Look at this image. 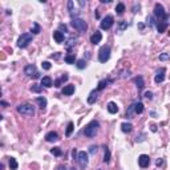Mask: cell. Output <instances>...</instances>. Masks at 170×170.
I'll use <instances>...</instances> for the list:
<instances>
[{"mask_svg":"<svg viewBox=\"0 0 170 170\" xmlns=\"http://www.w3.org/2000/svg\"><path fill=\"white\" fill-rule=\"evenodd\" d=\"M98 126H100L98 121L93 120V121H90L89 124L85 126V129H84V134L87 135V137H89V138H92V137H95V135H96V133H97Z\"/></svg>","mask_w":170,"mask_h":170,"instance_id":"cell-1","label":"cell"},{"mask_svg":"<svg viewBox=\"0 0 170 170\" xmlns=\"http://www.w3.org/2000/svg\"><path fill=\"white\" fill-rule=\"evenodd\" d=\"M71 25H72L75 29H77L78 32H85L88 29L87 21L83 20V19H80V18H73L72 20H71Z\"/></svg>","mask_w":170,"mask_h":170,"instance_id":"cell-2","label":"cell"},{"mask_svg":"<svg viewBox=\"0 0 170 170\" xmlns=\"http://www.w3.org/2000/svg\"><path fill=\"white\" fill-rule=\"evenodd\" d=\"M109 59H110V47L102 45L98 51V60H100V63H107Z\"/></svg>","mask_w":170,"mask_h":170,"instance_id":"cell-3","label":"cell"},{"mask_svg":"<svg viewBox=\"0 0 170 170\" xmlns=\"http://www.w3.org/2000/svg\"><path fill=\"white\" fill-rule=\"evenodd\" d=\"M18 112L20 113L21 116H27V117H29V116L35 114V108L32 107L31 104H23V105H19L18 107Z\"/></svg>","mask_w":170,"mask_h":170,"instance_id":"cell-4","label":"cell"},{"mask_svg":"<svg viewBox=\"0 0 170 170\" xmlns=\"http://www.w3.org/2000/svg\"><path fill=\"white\" fill-rule=\"evenodd\" d=\"M154 15L157 16L158 21L167 20V15H166V12H165L164 6H162V4H159V3H157L156 6H154Z\"/></svg>","mask_w":170,"mask_h":170,"instance_id":"cell-5","label":"cell"},{"mask_svg":"<svg viewBox=\"0 0 170 170\" xmlns=\"http://www.w3.org/2000/svg\"><path fill=\"white\" fill-rule=\"evenodd\" d=\"M31 41H32V33H23L18 39V47L19 48H27Z\"/></svg>","mask_w":170,"mask_h":170,"instance_id":"cell-6","label":"cell"},{"mask_svg":"<svg viewBox=\"0 0 170 170\" xmlns=\"http://www.w3.org/2000/svg\"><path fill=\"white\" fill-rule=\"evenodd\" d=\"M24 73H25L28 77H32V78L40 77V73L37 72V69H36V66L33 65V64H28V65L24 68Z\"/></svg>","mask_w":170,"mask_h":170,"instance_id":"cell-7","label":"cell"},{"mask_svg":"<svg viewBox=\"0 0 170 170\" xmlns=\"http://www.w3.org/2000/svg\"><path fill=\"white\" fill-rule=\"evenodd\" d=\"M113 23H114V19H113V16H112V15H108V16H105V18L102 19V21H101L100 27H101V29H105V31H107V29L112 28Z\"/></svg>","mask_w":170,"mask_h":170,"instance_id":"cell-8","label":"cell"},{"mask_svg":"<svg viewBox=\"0 0 170 170\" xmlns=\"http://www.w3.org/2000/svg\"><path fill=\"white\" fill-rule=\"evenodd\" d=\"M77 162L80 165L81 169H85L88 166V153L85 152H80L77 154Z\"/></svg>","mask_w":170,"mask_h":170,"instance_id":"cell-9","label":"cell"},{"mask_svg":"<svg viewBox=\"0 0 170 170\" xmlns=\"http://www.w3.org/2000/svg\"><path fill=\"white\" fill-rule=\"evenodd\" d=\"M165 73H166V69H165V68H159V69L156 72V76H154V81H156L157 84H161L162 81L165 80Z\"/></svg>","mask_w":170,"mask_h":170,"instance_id":"cell-10","label":"cell"},{"mask_svg":"<svg viewBox=\"0 0 170 170\" xmlns=\"http://www.w3.org/2000/svg\"><path fill=\"white\" fill-rule=\"evenodd\" d=\"M138 165L141 167H147L150 165V158L149 156H146V154H141V156L138 157Z\"/></svg>","mask_w":170,"mask_h":170,"instance_id":"cell-11","label":"cell"},{"mask_svg":"<svg viewBox=\"0 0 170 170\" xmlns=\"http://www.w3.org/2000/svg\"><path fill=\"white\" fill-rule=\"evenodd\" d=\"M101 40H102V35H101L100 31H96L95 33L90 36V43L95 44V45H96V44H98V43H101Z\"/></svg>","mask_w":170,"mask_h":170,"instance_id":"cell-12","label":"cell"},{"mask_svg":"<svg viewBox=\"0 0 170 170\" xmlns=\"http://www.w3.org/2000/svg\"><path fill=\"white\" fill-rule=\"evenodd\" d=\"M59 140V134L56 132H49L45 134V141L47 142H56Z\"/></svg>","mask_w":170,"mask_h":170,"instance_id":"cell-13","label":"cell"},{"mask_svg":"<svg viewBox=\"0 0 170 170\" xmlns=\"http://www.w3.org/2000/svg\"><path fill=\"white\" fill-rule=\"evenodd\" d=\"M167 25H169L167 20H164V21H157V29H158V32H159V33H164V32L166 31Z\"/></svg>","mask_w":170,"mask_h":170,"instance_id":"cell-14","label":"cell"},{"mask_svg":"<svg viewBox=\"0 0 170 170\" xmlns=\"http://www.w3.org/2000/svg\"><path fill=\"white\" fill-rule=\"evenodd\" d=\"M63 95L64 96H71L75 93V85H65V87L63 88Z\"/></svg>","mask_w":170,"mask_h":170,"instance_id":"cell-15","label":"cell"},{"mask_svg":"<svg viewBox=\"0 0 170 170\" xmlns=\"http://www.w3.org/2000/svg\"><path fill=\"white\" fill-rule=\"evenodd\" d=\"M41 87H45V88H51L53 85L52 83V78L49 77V76H45V77L41 78V84H40Z\"/></svg>","mask_w":170,"mask_h":170,"instance_id":"cell-16","label":"cell"},{"mask_svg":"<svg viewBox=\"0 0 170 170\" xmlns=\"http://www.w3.org/2000/svg\"><path fill=\"white\" fill-rule=\"evenodd\" d=\"M53 39H55L56 43L61 44L64 41V33H63V32H60V31H55V32H53Z\"/></svg>","mask_w":170,"mask_h":170,"instance_id":"cell-17","label":"cell"},{"mask_svg":"<svg viewBox=\"0 0 170 170\" xmlns=\"http://www.w3.org/2000/svg\"><path fill=\"white\" fill-rule=\"evenodd\" d=\"M133 81H134L135 84H137V88H138V90H142L145 87V83H144V78L141 77V76H138V77H134L133 78Z\"/></svg>","mask_w":170,"mask_h":170,"instance_id":"cell-18","label":"cell"},{"mask_svg":"<svg viewBox=\"0 0 170 170\" xmlns=\"http://www.w3.org/2000/svg\"><path fill=\"white\" fill-rule=\"evenodd\" d=\"M66 80H68V75H66V73H64V75L61 76L60 78H57V80L53 83V85H55L56 88H60L61 87V83H65Z\"/></svg>","mask_w":170,"mask_h":170,"instance_id":"cell-19","label":"cell"},{"mask_svg":"<svg viewBox=\"0 0 170 170\" xmlns=\"http://www.w3.org/2000/svg\"><path fill=\"white\" fill-rule=\"evenodd\" d=\"M97 92H98L97 89H95V90L90 92L89 97H88V104H95L96 102V100H97Z\"/></svg>","mask_w":170,"mask_h":170,"instance_id":"cell-20","label":"cell"},{"mask_svg":"<svg viewBox=\"0 0 170 170\" xmlns=\"http://www.w3.org/2000/svg\"><path fill=\"white\" fill-rule=\"evenodd\" d=\"M108 112L109 113H112V114H116V113L118 112V107H117V104H114V102H112L110 101L109 104H108Z\"/></svg>","mask_w":170,"mask_h":170,"instance_id":"cell-21","label":"cell"},{"mask_svg":"<svg viewBox=\"0 0 170 170\" xmlns=\"http://www.w3.org/2000/svg\"><path fill=\"white\" fill-rule=\"evenodd\" d=\"M109 83H113V80H107V78H104V80H101L100 83H98V87H97V90H102L104 88H107L108 87V84Z\"/></svg>","mask_w":170,"mask_h":170,"instance_id":"cell-22","label":"cell"},{"mask_svg":"<svg viewBox=\"0 0 170 170\" xmlns=\"http://www.w3.org/2000/svg\"><path fill=\"white\" fill-rule=\"evenodd\" d=\"M133 129V125L130 124V122H122L121 124V130L124 133H130Z\"/></svg>","mask_w":170,"mask_h":170,"instance_id":"cell-23","label":"cell"},{"mask_svg":"<svg viewBox=\"0 0 170 170\" xmlns=\"http://www.w3.org/2000/svg\"><path fill=\"white\" fill-rule=\"evenodd\" d=\"M144 112V104L142 102H135L134 104V113L135 114H141Z\"/></svg>","mask_w":170,"mask_h":170,"instance_id":"cell-24","label":"cell"},{"mask_svg":"<svg viewBox=\"0 0 170 170\" xmlns=\"http://www.w3.org/2000/svg\"><path fill=\"white\" fill-rule=\"evenodd\" d=\"M36 102L39 104V107H40L41 109H45V107H47V98L45 97H36Z\"/></svg>","mask_w":170,"mask_h":170,"instance_id":"cell-25","label":"cell"},{"mask_svg":"<svg viewBox=\"0 0 170 170\" xmlns=\"http://www.w3.org/2000/svg\"><path fill=\"white\" fill-rule=\"evenodd\" d=\"M9 167H11V170H18V167H19V164H18V161L15 158H9Z\"/></svg>","mask_w":170,"mask_h":170,"instance_id":"cell-26","label":"cell"},{"mask_svg":"<svg viewBox=\"0 0 170 170\" xmlns=\"http://www.w3.org/2000/svg\"><path fill=\"white\" fill-rule=\"evenodd\" d=\"M104 149H105L104 150V162H105V164H108V162L110 161V150L108 149L107 146H105Z\"/></svg>","mask_w":170,"mask_h":170,"instance_id":"cell-27","label":"cell"},{"mask_svg":"<svg viewBox=\"0 0 170 170\" xmlns=\"http://www.w3.org/2000/svg\"><path fill=\"white\" fill-rule=\"evenodd\" d=\"M125 11V4L124 3H118L117 6H116V12H117L118 15H122Z\"/></svg>","mask_w":170,"mask_h":170,"instance_id":"cell-28","label":"cell"},{"mask_svg":"<svg viewBox=\"0 0 170 170\" xmlns=\"http://www.w3.org/2000/svg\"><path fill=\"white\" fill-rule=\"evenodd\" d=\"M76 66H77L78 69H84V68L87 66V61L84 60V59H80V60H77V63H76Z\"/></svg>","mask_w":170,"mask_h":170,"instance_id":"cell-29","label":"cell"},{"mask_svg":"<svg viewBox=\"0 0 170 170\" xmlns=\"http://www.w3.org/2000/svg\"><path fill=\"white\" fill-rule=\"evenodd\" d=\"M65 63L66 64H75V61H76V56L75 55H68V56H65Z\"/></svg>","mask_w":170,"mask_h":170,"instance_id":"cell-30","label":"cell"},{"mask_svg":"<svg viewBox=\"0 0 170 170\" xmlns=\"http://www.w3.org/2000/svg\"><path fill=\"white\" fill-rule=\"evenodd\" d=\"M40 31H41L40 25H39L37 23H33V27H32V29H31L32 33H33V35H37V33H40Z\"/></svg>","mask_w":170,"mask_h":170,"instance_id":"cell-31","label":"cell"},{"mask_svg":"<svg viewBox=\"0 0 170 170\" xmlns=\"http://www.w3.org/2000/svg\"><path fill=\"white\" fill-rule=\"evenodd\" d=\"M31 90L35 93H40L41 90H43V87H41V85H37V84H33L31 87Z\"/></svg>","mask_w":170,"mask_h":170,"instance_id":"cell-32","label":"cell"},{"mask_svg":"<svg viewBox=\"0 0 170 170\" xmlns=\"http://www.w3.org/2000/svg\"><path fill=\"white\" fill-rule=\"evenodd\" d=\"M73 129H75V128H73V122H69V124H68V126H66V132H65L66 137H69V135L72 134Z\"/></svg>","mask_w":170,"mask_h":170,"instance_id":"cell-33","label":"cell"},{"mask_svg":"<svg viewBox=\"0 0 170 170\" xmlns=\"http://www.w3.org/2000/svg\"><path fill=\"white\" fill-rule=\"evenodd\" d=\"M51 153H52L53 156H56V157H60L61 154H63V152H61L60 147H53V149H51Z\"/></svg>","mask_w":170,"mask_h":170,"instance_id":"cell-34","label":"cell"},{"mask_svg":"<svg viewBox=\"0 0 170 170\" xmlns=\"http://www.w3.org/2000/svg\"><path fill=\"white\" fill-rule=\"evenodd\" d=\"M133 112H134V104H132V105L129 107V109H128V112H126V117H128V118L132 117V113H133Z\"/></svg>","mask_w":170,"mask_h":170,"instance_id":"cell-35","label":"cell"},{"mask_svg":"<svg viewBox=\"0 0 170 170\" xmlns=\"http://www.w3.org/2000/svg\"><path fill=\"white\" fill-rule=\"evenodd\" d=\"M126 27H128V21H121V23H118V29H120V31H124Z\"/></svg>","mask_w":170,"mask_h":170,"instance_id":"cell-36","label":"cell"},{"mask_svg":"<svg viewBox=\"0 0 170 170\" xmlns=\"http://www.w3.org/2000/svg\"><path fill=\"white\" fill-rule=\"evenodd\" d=\"M41 66H43V69H45V71H49L51 69V63H49V61H44L43 64H41Z\"/></svg>","mask_w":170,"mask_h":170,"instance_id":"cell-37","label":"cell"},{"mask_svg":"<svg viewBox=\"0 0 170 170\" xmlns=\"http://www.w3.org/2000/svg\"><path fill=\"white\" fill-rule=\"evenodd\" d=\"M146 23L149 27H153L154 25V19H153V16H147L146 18Z\"/></svg>","mask_w":170,"mask_h":170,"instance_id":"cell-38","label":"cell"},{"mask_svg":"<svg viewBox=\"0 0 170 170\" xmlns=\"http://www.w3.org/2000/svg\"><path fill=\"white\" fill-rule=\"evenodd\" d=\"M59 31L63 32V33H66V32H68V28H66L65 24H60V25H59Z\"/></svg>","mask_w":170,"mask_h":170,"instance_id":"cell-39","label":"cell"},{"mask_svg":"<svg viewBox=\"0 0 170 170\" xmlns=\"http://www.w3.org/2000/svg\"><path fill=\"white\" fill-rule=\"evenodd\" d=\"M75 41H76V39H69V40L66 41V44H65L66 48H71L72 45H75Z\"/></svg>","mask_w":170,"mask_h":170,"instance_id":"cell-40","label":"cell"},{"mask_svg":"<svg viewBox=\"0 0 170 170\" xmlns=\"http://www.w3.org/2000/svg\"><path fill=\"white\" fill-rule=\"evenodd\" d=\"M159 60H161V61H166V60H170V56L167 55V53H162V55L159 56Z\"/></svg>","mask_w":170,"mask_h":170,"instance_id":"cell-41","label":"cell"},{"mask_svg":"<svg viewBox=\"0 0 170 170\" xmlns=\"http://www.w3.org/2000/svg\"><path fill=\"white\" fill-rule=\"evenodd\" d=\"M145 98H147V100H152V98H153V93L149 92V90H147V92H145Z\"/></svg>","mask_w":170,"mask_h":170,"instance_id":"cell-42","label":"cell"},{"mask_svg":"<svg viewBox=\"0 0 170 170\" xmlns=\"http://www.w3.org/2000/svg\"><path fill=\"white\" fill-rule=\"evenodd\" d=\"M96 152H97V146H96V145L90 146V150H89V153H90V154H95Z\"/></svg>","mask_w":170,"mask_h":170,"instance_id":"cell-43","label":"cell"},{"mask_svg":"<svg viewBox=\"0 0 170 170\" xmlns=\"http://www.w3.org/2000/svg\"><path fill=\"white\" fill-rule=\"evenodd\" d=\"M72 156H73V159H77V150H76V149H73Z\"/></svg>","mask_w":170,"mask_h":170,"instance_id":"cell-44","label":"cell"},{"mask_svg":"<svg viewBox=\"0 0 170 170\" xmlns=\"http://www.w3.org/2000/svg\"><path fill=\"white\" fill-rule=\"evenodd\" d=\"M162 164H164V161H162V158H158V159H157V162H156V165H157V166H161Z\"/></svg>","mask_w":170,"mask_h":170,"instance_id":"cell-45","label":"cell"},{"mask_svg":"<svg viewBox=\"0 0 170 170\" xmlns=\"http://www.w3.org/2000/svg\"><path fill=\"white\" fill-rule=\"evenodd\" d=\"M110 1H112V0H101V3H102V4H105V3H110Z\"/></svg>","mask_w":170,"mask_h":170,"instance_id":"cell-46","label":"cell"},{"mask_svg":"<svg viewBox=\"0 0 170 170\" xmlns=\"http://www.w3.org/2000/svg\"><path fill=\"white\" fill-rule=\"evenodd\" d=\"M0 104L3 105V107H7V105H8V104H7V102H6V101H1V102H0Z\"/></svg>","mask_w":170,"mask_h":170,"instance_id":"cell-47","label":"cell"},{"mask_svg":"<svg viewBox=\"0 0 170 170\" xmlns=\"http://www.w3.org/2000/svg\"><path fill=\"white\" fill-rule=\"evenodd\" d=\"M95 15H96V18H97V19H98V18H100V13H98V12H97V11H96V12H95Z\"/></svg>","mask_w":170,"mask_h":170,"instance_id":"cell-48","label":"cell"},{"mask_svg":"<svg viewBox=\"0 0 170 170\" xmlns=\"http://www.w3.org/2000/svg\"><path fill=\"white\" fill-rule=\"evenodd\" d=\"M59 170H66V169H65V166H60V167H59Z\"/></svg>","mask_w":170,"mask_h":170,"instance_id":"cell-49","label":"cell"}]
</instances>
